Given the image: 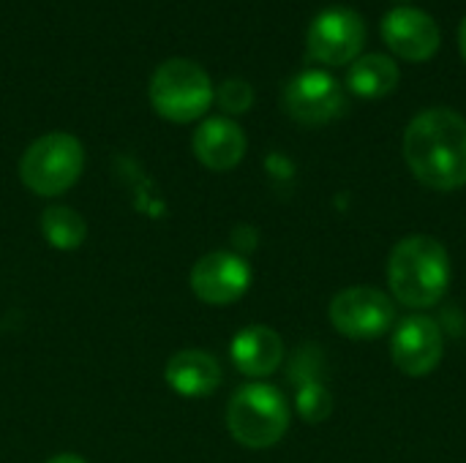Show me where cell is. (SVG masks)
<instances>
[{
  "instance_id": "7c38bea8",
  "label": "cell",
  "mask_w": 466,
  "mask_h": 463,
  "mask_svg": "<svg viewBox=\"0 0 466 463\" xmlns=\"http://www.w3.org/2000/svg\"><path fill=\"white\" fill-rule=\"evenodd\" d=\"M191 147L202 166L213 172H229L246 156V134L229 117H208L197 126Z\"/></svg>"
},
{
  "instance_id": "8992f818",
  "label": "cell",
  "mask_w": 466,
  "mask_h": 463,
  "mask_svg": "<svg viewBox=\"0 0 466 463\" xmlns=\"http://www.w3.org/2000/svg\"><path fill=\"white\" fill-rule=\"evenodd\" d=\"M330 322L347 338H380L396 322V303L382 289L350 287L330 300Z\"/></svg>"
},
{
  "instance_id": "277c9868",
  "label": "cell",
  "mask_w": 466,
  "mask_h": 463,
  "mask_svg": "<svg viewBox=\"0 0 466 463\" xmlns=\"http://www.w3.org/2000/svg\"><path fill=\"white\" fill-rule=\"evenodd\" d=\"M85 169V147L74 134L52 131L38 136L19 158L22 183L46 199L66 194Z\"/></svg>"
},
{
  "instance_id": "4fadbf2b",
  "label": "cell",
  "mask_w": 466,
  "mask_h": 463,
  "mask_svg": "<svg viewBox=\"0 0 466 463\" xmlns=\"http://www.w3.org/2000/svg\"><path fill=\"white\" fill-rule=\"evenodd\" d=\"M229 355L240 374L251 379H262V377H270L281 366L284 341L268 325H248L232 338Z\"/></svg>"
},
{
  "instance_id": "30bf717a",
  "label": "cell",
  "mask_w": 466,
  "mask_h": 463,
  "mask_svg": "<svg viewBox=\"0 0 466 463\" xmlns=\"http://www.w3.org/2000/svg\"><path fill=\"white\" fill-rule=\"evenodd\" d=\"M442 349H445V338L440 325L423 314L399 322L390 344L393 363L407 377H429L440 366Z\"/></svg>"
},
{
  "instance_id": "ac0fdd59",
  "label": "cell",
  "mask_w": 466,
  "mask_h": 463,
  "mask_svg": "<svg viewBox=\"0 0 466 463\" xmlns=\"http://www.w3.org/2000/svg\"><path fill=\"white\" fill-rule=\"evenodd\" d=\"M216 98L227 115H243L254 104V90L246 79H227V82H221Z\"/></svg>"
},
{
  "instance_id": "ffe728a7",
  "label": "cell",
  "mask_w": 466,
  "mask_h": 463,
  "mask_svg": "<svg viewBox=\"0 0 466 463\" xmlns=\"http://www.w3.org/2000/svg\"><path fill=\"white\" fill-rule=\"evenodd\" d=\"M459 46H461V55H464L466 60V16L464 22H461V30H459Z\"/></svg>"
},
{
  "instance_id": "6da1fadb",
  "label": "cell",
  "mask_w": 466,
  "mask_h": 463,
  "mask_svg": "<svg viewBox=\"0 0 466 463\" xmlns=\"http://www.w3.org/2000/svg\"><path fill=\"white\" fill-rule=\"evenodd\" d=\"M412 175L434 191L466 186V120L453 109L420 112L404 134Z\"/></svg>"
},
{
  "instance_id": "7a4b0ae2",
  "label": "cell",
  "mask_w": 466,
  "mask_h": 463,
  "mask_svg": "<svg viewBox=\"0 0 466 463\" xmlns=\"http://www.w3.org/2000/svg\"><path fill=\"white\" fill-rule=\"evenodd\" d=\"M388 281L396 300L407 308H431L448 292L451 257L437 237H404L390 254Z\"/></svg>"
},
{
  "instance_id": "9c48e42d",
  "label": "cell",
  "mask_w": 466,
  "mask_h": 463,
  "mask_svg": "<svg viewBox=\"0 0 466 463\" xmlns=\"http://www.w3.org/2000/svg\"><path fill=\"white\" fill-rule=\"evenodd\" d=\"M284 106L298 123L322 126L344 112V90L333 74L311 68L289 79Z\"/></svg>"
},
{
  "instance_id": "e0dca14e",
  "label": "cell",
  "mask_w": 466,
  "mask_h": 463,
  "mask_svg": "<svg viewBox=\"0 0 466 463\" xmlns=\"http://www.w3.org/2000/svg\"><path fill=\"white\" fill-rule=\"evenodd\" d=\"M295 407L306 423H322L333 412V396L328 393V388L319 379H309V382H300Z\"/></svg>"
},
{
  "instance_id": "52a82bcc",
  "label": "cell",
  "mask_w": 466,
  "mask_h": 463,
  "mask_svg": "<svg viewBox=\"0 0 466 463\" xmlns=\"http://www.w3.org/2000/svg\"><path fill=\"white\" fill-rule=\"evenodd\" d=\"M366 44V25L358 11L347 5L325 8L314 16L306 38L309 57L325 65L352 63Z\"/></svg>"
},
{
  "instance_id": "9a60e30c",
  "label": "cell",
  "mask_w": 466,
  "mask_h": 463,
  "mask_svg": "<svg viewBox=\"0 0 466 463\" xmlns=\"http://www.w3.org/2000/svg\"><path fill=\"white\" fill-rule=\"evenodd\" d=\"M347 85L360 98H382L399 85V65L385 55H366L350 65Z\"/></svg>"
},
{
  "instance_id": "5b68a950",
  "label": "cell",
  "mask_w": 466,
  "mask_h": 463,
  "mask_svg": "<svg viewBox=\"0 0 466 463\" xmlns=\"http://www.w3.org/2000/svg\"><path fill=\"white\" fill-rule=\"evenodd\" d=\"M147 93L153 109L169 123L199 120L216 98L208 71L183 57H172L161 63L150 76Z\"/></svg>"
},
{
  "instance_id": "2e32d148",
  "label": "cell",
  "mask_w": 466,
  "mask_h": 463,
  "mask_svg": "<svg viewBox=\"0 0 466 463\" xmlns=\"http://www.w3.org/2000/svg\"><path fill=\"white\" fill-rule=\"evenodd\" d=\"M41 235L57 251H74L87 237L85 218L68 205H49L41 213Z\"/></svg>"
},
{
  "instance_id": "5bb4252c",
  "label": "cell",
  "mask_w": 466,
  "mask_h": 463,
  "mask_svg": "<svg viewBox=\"0 0 466 463\" xmlns=\"http://www.w3.org/2000/svg\"><path fill=\"white\" fill-rule=\"evenodd\" d=\"M164 379L183 398H205L221 385V366L205 349H180L167 360Z\"/></svg>"
},
{
  "instance_id": "d6986e66",
  "label": "cell",
  "mask_w": 466,
  "mask_h": 463,
  "mask_svg": "<svg viewBox=\"0 0 466 463\" xmlns=\"http://www.w3.org/2000/svg\"><path fill=\"white\" fill-rule=\"evenodd\" d=\"M46 463H87L82 456H76V453H60V456H55V458H49Z\"/></svg>"
},
{
  "instance_id": "8fae6325",
  "label": "cell",
  "mask_w": 466,
  "mask_h": 463,
  "mask_svg": "<svg viewBox=\"0 0 466 463\" xmlns=\"http://www.w3.org/2000/svg\"><path fill=\"white\" fill-rule=\"evenodd\" d=\"M382 38L393 55L410 63H423L431 60L440 49V25L420 8L399 5L385 14Z\"/></svg>"
},
{
  "instance_id": "ba28073f",
  "label": "cell",
  "mask_w": 466,
  "mask_h": 463,
  "mask_svg": "<svg viewBox=\"0 0 466 463\" xmlns=\"http://www.w3.org/2000/svg\"><path fill=\"white\" fill-rule=\"evenodd\" d=\"M191 292L208 306L238 303L251 287V267L240 254L210 251L199 257L188 276Z\"/></svg>"
},
{
  "instance_id": "3957f363",
  "label": "cell",
  "mask_w": 466,
  "mask_h": 463,
  "mask_svg": "<svg viewBox=\"0 0 466 463\" xmlns=\"http://www.w3.org/2000/svg\"><path fill=\"white\" fill-rule=\"evenodd\" d=\"M227 428L238 445L251 450L273 448L289 428V404L273 385H246L227 407Z\"/></svg>"
}]
</instances>
